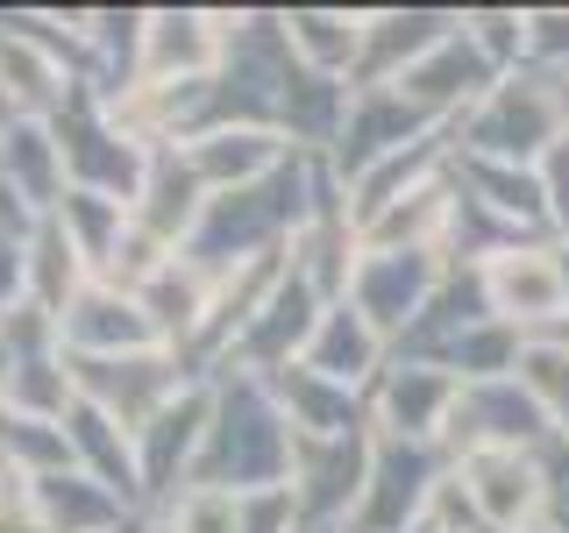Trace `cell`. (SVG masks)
I'll use <instances>...</instances> for the list:
<instances>
[{
	"mask_svg": "<svg viewBox=\"0 0 569 533\" xmlns=\"http://www.w3.org/2000/svg\"><path fill=\"white\" fill-rule=\"evenodd\" d=\"M236 520H242V505L228 491H192L186 505H178L171 533H236Z\"/></svg>",
	"mask_w": 569,
	"mask_h": 533,
	"instance_id": "obj_1",
	"label": "cell"
}]
</instances>
